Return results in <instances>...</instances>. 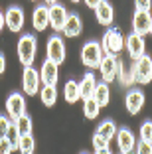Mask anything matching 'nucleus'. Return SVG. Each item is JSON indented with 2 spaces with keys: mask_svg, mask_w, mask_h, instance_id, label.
Wrapping results in <instances>:
<instances>
[{
  "mask_svg": "<svg viewBox=\"0 0 152 154\" xmlns=\"http://www.w3.org/2000/svg\"><path fill=\"white\" fill-rule=\"evenodd\" d=\"M18 59L22 65H32L34 59H36V51H38V42L36 36L32 34H24L22 38L18 40Z\"/></svg>",
  "mask_w": 152,
  "mask_h": 154,
  "instance_id": "1",
  "label": "nucleus"
},
{
  "mask_svg": "<svg viewBox=\"0 0 152 154\" xmlns=\"http://www.w3.org/2000/svg\"><path fill=\"white\" fill-rule=\"evenodd\" d=\"M103 55H105V51H103V48H101L99 42H87L83 45V50H81V61H83L85 67L93 69V67H99Z\"/></svg>",
  "mask_w": 152,
  "mask_h": 154,
  "instance_id": "2",
  "label": "nucleus"
},
{
  "mask_svg": "<svg viewBox=\"0 0 152 154\" xmlns=\"http://www.w3.org/2000/svg\"><path fill=\"white\" fill-rule=\"evenodd\" d=\"M101 48H103L105 54H113V55L119 54V51L125 48V38H123L121 30H116V28H109L107 32H105V36H103Z\"/></svg>",
  "mask_w": 152,
  "mask_h": 154,
  "instance_id": "3",
  "label": "nucleus"
},
{
  "mask_svg": "<svg viewBox=\"0 0 152 154\" xmlns=\"http://www.w3.org/2000/svg\"><path fill=\"white\" fill-rule=\"evenodd\" d=\"M134 77H136V83L140 85H146V83L152 81V57L146 54H142L140 57L134 59Z\"/></svg>",
  "mask_w": 152,
  "mask_h": 154,
  "instance_id": "4",
  "label": "nucleus"
},
{
  "mask_svg": "<svg viewBox=\"0 0 152 154\" xmlns=\"http://www.w3.org/2000/svg\"><path fill=\"white\" fill-rule=\"evenodd\" d=\"M99 71H101L105 83H113L116 79V71H119V57L113 54H105L99 63Z\"/></svg>",
  "mask_w": 152,
  "mask_h": 154,
  "instance_id": "5",
  "label": "nucleus"
},
{
  "mask_svg": "<svg viewBox=\"0 0 152 154\" xmlns=\"http://www.w3.org/2000/svg\"><path fill=\"white\" fill-rule=\"evenodd\" d=\"M45 59H51L54 63L61 65L63 59H65V44L59 36H51L48 40V45H45Z\"/></svg>",
  "mask_w": 152,
  "mask_h": 154,
  "instance_id": "6",
  "label": "nucleus"
},
{
  "mask_svg": "<svg viewBox=\"0 0 152 154\" xmlns=\"http://www.w3.org/2000/svg\"><path fill=\"white\" fill-rule=\"evenodd\" d=\"M40 73L32 65H24V73H22V89L26 95H36L40 93Z\"/></svg>",
  "mask_w": 152,
  "mask_h": 154,
  "instance_id": "7",
  "label": "nucleus"
},
{
  "mask_svg": "<svg viewBox=\"0 0 152 154\" xmlns=\"http://www.w3.org/2000/svg\"><path fill=\"white\" fill-rule=\"evenodd\" d=\"M26 113V101H24L22 93H10L6 99V115L10 119H18L20 115Z\"/></svg>",
  "mask_w": 152,
  "mask_h": 154,
  "instance_id": "8",
  "label": "nucleus"
},
{
  "mask_svg": "<svg viewBox=\"0 0 152 154\" xmlns=\"http://www.w3.org/2000/svg\"><path fill=\"white\" fill-rule=\"evenodd\" d=\"M4 22H6V28L10 32H20L24 28V10L20 6H10L4 14Z\"/></svg>",
  "mask_w": 152,
  "mask_h": 154,
  "instance_id": "9",
  "label": "nucleus"
},
{
  "mask_svg": "<svg viewBox=\"0 0 152 154\" xmlns=\"http://www.w3.org/2000/svg\"><path fill=\"white\" fill-rule=\"evenodd\" d=\"M150 22H152L150 12H146V10H134V16H132L134 34H138V36L144 38L148 32H150Z\"/></svg>",
  "mask_w": 152,
  "mask_h": 154,
  "instance_id": "10",
  "label": "nucleus"
},
{
  "mask_svg": "<svg viewBox=\"0 0 152 154\" xmlns=\"http://www.w3.org/2000/svg\"><path fill=\"white\" fill-rule=\"evenodd\" d=\"M65 20H67V10H65V6L59 4V2L49 4V26L54 28L55 32H61V30H63Z\"/></svg>",
  "mask_w": 152,
  "mask_h": 154,
  "instance_id": "11",
  "label": "nucleus"
},
{
  "mask_svg": "<svg viewBox=\"0 0 152 154\" xmlns=\"http://www.w3.org/2000/svg\"><path fill=\"white\" fill-rule=\"evenodd\" d=\"M125 45H126V51H129V55L132 59L140 57V55L144 54V50H146V44H144V38L138 36V34H129L125 40Z\"/></svg>",
  "mask_w": 152,
  "mask_h": 154,
  "instance_id": "12",
  "label": "nucleus"
},
{
  "mask_svg": "<svg viewBox=\"0 0 152 154\" xmlns=\"http://www.w3.org/2000/svg\"><path fill=\"white\" fill-rule=\"evenodd\" d=\"M116 144H119V150H121L123 154H129L134 150V144H136V140H134V134L130 132V128L123 127V128H116Z\"/></svg>",
  "mask_w": 152,
  "mask_h": 154,
  "instance_id": "13",
  "label": "nucleus"
},
{
  "mask_svg": "<svg viewBox=\"0 0 152 154\" xmlns=\"http://www.w3.org/2000/svg\"><path fill=\"white\" fill-rule=\"evenodd\" d=\"M57 67L59 65L54 63L51 59H45L42 69H40V81L44 83V85H55V83H57V77H59Z\"/></svg>",
  "mask_w": 152,
  "mask_h": 154,
  "instance_id": "14",
  "label": "nucleus"
},
{
  "mask_svg": "<svg viewBox=\"0 0 152 154\" xmlns=\"http://www.w3.org/2000/svg\"><path fill=\"white\" fill-rule=\"evenodd\" d=\"M125 105H126V111H129L130 115H138L144 107V93L140 89H130L129 93H126Z\"/></svg>",
  "mask_w": 152,
  "mask_h": 154,
  "instance_id": "15",
  "label": "nucleus"
},
{
  "mask_svg": "<svg viewBox=\"0 0 152 154\" xmlns=\"http://www.w3.org/2000/svg\"><path fill=\"white\" fill-rule=\"evenodd\" d=\"M32 24L38 32H44L49 24V6H36V10L32 14Z\"/></svg>",
  "mask_w": 152,
  "mask_h": 154,
  "instance_id": "16",
  "label": "nucleus"
},
{
  "mask_svg": "<svg viewBox=\"0 0 152 154\" xmlns=\"http://www.w3.org/2000/svg\"><path fill=\"white\" fill-rule=\"evenodd\" d=\"M81 30H83V22H81L79 14H67V20H65V24H63L61 32L65 34L67 38H75V36L81 34Z\"/></svg>",
  "mask_w": 152,
  "mask_h": 154,
  "instance_id": "17",
  "label": "nucleus"
},
{
  "mask_svg": "<svg viewBox=\"0 0 152 154\" xmlns=\"http://www.w3.org/2000/svg\"><path fill=\"white\" fill-rule=\"evenodd\" d=\"M95 16H97V22L99 24H103V26H111L113 18H115V10H113L111 2L103 0V2L95 8Z\"/></svg>",
  "mask_w": 152,
  "mask_h": 154,
  "instance_id": "18",
  "label": "nucleus"
},
{
  "mask_svg": "<svg viewBox=\"0 0 152 154\" xmlns=\"http://www.w3.org/2000/svg\"><path fill=\"white\" fill-rule=\"evenodd\" d=\"M95 85H97V81H95V75H93L91 71L85 73V75H83V79H81V83H79V97H81V99H87V97L93 95Z\"/></svg>",
  "mask_w": 152,
  "mask_h": 154,
  "instance_id": "19",
  "label": "nucleus"
},
{
  "mask_svg": "<svg viewBox=\"0 0 152 154\" xmlns=\"http://www.w3.org/2000/svg\"><path fill=\"white\" fill-rule=\"evenodd\" d=\"M116 77H119L121 85H125V87H130V85H134V83H136L134 69H132V67H126L121 59H119V71H116Z\"/></svg>",
  "mask_w": 152,
  "mask_h": 154,
  "instance_id": "20",
  "label": "nucleus"
},
{
  "mask_svg": "<svg viewBox=\"0 0 152 154\" xmlns=\"http://www.w3.org/2000/svg\"><path fill=\"white\" fill-rule=\"evenodd\" d=\"M40 99L45 107H54L55 101H57V89H55V85H42Z\"/></svg>",
  "mask_w": 152,
  "mask_h": 154,
  "instance_id": "21",
  "label": "nucleus"
},
{
  "mask_svg": "<svg viewBox=\"0 0 152 154\" xmlns=\"http://www.w3.org/2000/svg\"><path fill=\"white\" fill-rule=\"evenodd\" d=\"M93 97L97 99V103L101 105V107H107L109 101H111V91H109V85L107 83H97L95 85V91H93Z\"/></svg>",
  "mask_w": 152,
  "mask_h": 154,
  "instance_id": "22",
  "label": "nucleus"
},
{
  "mask_svg": "<svg viewBox=\"0 0 152 154\" xmlns=\"http://www.w3.org/2000/svg\"><path fill=\"white\" fill-rule=\"evenodd\" d=\"M63 99L67 103H77L79 101V83L69 79V81L63 85Z\"/></svg>",
  "mask_w": 152,
  "mask_h": 154,
  "instance_id": "23",
  "label": "nucleus"
},
{
  "mask_svg": "<svg viewBox=\"0 0 152 154\" xmlns=\"http://www.w3.org/2000/svg\"><path fill=\"white\" fill-rule=\"evenodd\" d=\"M16 148H18L20 152H24V154H32L34 150H36V142H34V136H32V132H30V134H20V136H18Z\"/></svg>",
  "mask_w": 152,
  "mask_h": 154,
  "instance_id": "24",
  "label": "nucleus"
},
{
  "mask_svg": "<svg viewBox=\"0 0 152 154\" xmlns=\"http://www.w3.org/2000/svg\"><path fill=\"white\" fill-rule=\"evenodd\" d=\"M14 127H16V132H18V136L20 134H30L32 132V119L28 117L26 113L24 115H20L18 119H14Z\"/></svg>",
  "mask_w": 152,
  "mask_h": 154,
  "instance_id": "25",
  "label": "nucleus"
},
{
  "mask_svg": "<svg viewBox=\"0 0 152 154\" xmlns=\"http://www.w3.org/2000/svg\"><path fill=\"white\" fill-rule=\"evenodd\" d=\"M85 103H83V113H85L87 119H95L99 117V111H101V105L97 103V99H95L93 95L87 97V99H83Z\"/></svg>",
  "mask_w": 152,
  "mask_h": 154,
  "instance_id": "26",
  "label": "nucleus"
},
{
  "mask_svg": "<svg viewBox=\"0 0 152 154\" xmlns=\"http://www.w3.org/2000/svg\"><path fill=\"white\" fill-rule=\"evenodd\" d=\"M95 132H99L101 136H105V138H109V140H111L113 136L116 134V125L111 121V119H107V121H103L101 125H99Z\"/></svg>",
  "mask_w": 152,
  "mask_h": 154,
  "instance_id": "27",
  "label": "nucleus"
},
{
  "mask_svg": "<svg viewBox=\"0 0 152 154\" xmlns=\"http://www.w3.org/2000/svg\"><path fill=\"white\" fill-rule=\"evenodd\" d=\"M109 142H111L109 138L101 136L99 132H95V136H93V148H95V152H111Z\"/></svg>",
  "mask_w": 152,
  "mask_h": 154,
  "instance_id": "28",
  "label": "nucleus"
},
{
  "mask_svg": "<svg viewBox=\"0 0 152 154\" xmlns=\"http://www.w3.org/2000/svg\"><path fill=\"white\" fill-rule=\"evenodd\" d=\"M140 140L152 144V121H144L140 125Z\"/></svg>",
  "mask_w": 152,
  "mask_h": 154,
  "instance_id": "29",
  "label": "nucleus"
},
{
  "mask_svg": "<svg viewBox=\"0 0 152 154\" xmlns=\"http://www.w3.org/2000/svg\"><path fill=\"white\" fill-rule=\"evenodd\" d=\"M16 150V144L10 140L8 136H0V154H8Z\"/></svg>",
  "mask_w": 152,
  "mask_h": 154,
  "instance_id": "30",
  "label": "nucleus"
},
{
  "mask_svg": "<svg viewBox=\"0 0 152 154\" xmlns=\"http://www.w3.org/2000/svg\"><path fill=\"white\" fill-rule=\"evenodd\" d=\"M10 127H12V121H10V117L0 115V136H6V134H8Z\"/></svg>",
  "mask_w": 152,
  "mask_h": 154,
  "instance_id": "31",
  "label": "nucleus"
},
{
  "mask_svg": "<svg viewBox=\"0 0 152 154\" xmlns=\"http://www.w3.org/2000/svg\"><path fill=\"white\" fill-rule=\"evenodd\" d=\"M152 8V0H134V10H146L150 12Z\"/></svg>",
  "mask_w": 152,
  "mask_h": 154,
  "instance_id": "32",
  "label": "nucleus"
},
{
  "mask_svg": "<svg viewBox=\"0 0 152 154\" xmlns=\"http://www.w3.org/2000/svg\"><path fill=\"white\" fill-rule=\"evenodd\" d=\"M134 150H136V152H152V144L150 142H144V140H138L136 142V144H134Z\"/></svg>",
  "mask_w": 152,
  "mask_h": 154,
  "instance_id": "33",
  "label": "nucleus"
},
{
  "mask_svg": "<svg viewBox=\"0 0 152 154\" xmlns=\"http://www.w3.org/2000/svg\"><path fill=\"white\" fill-rule=\"evenodd\" d=\"M101 2H103V0H85V4L89 6V8H93V10L97 8V6L101 4Z\"/></svg>",
  "mask_w": 152,
  "mask_h": 154,
  "instance_id": "34",
  "label": "nucleus"
},
{
  "mask_svg": "<svg viewBox=\"0 0 152 154\" xmlns=\"http://www.w3.org/2000/svg\"><path fill=\"white\" fill-rule=\"evenodd\" d=\"M4 69H6V57L2 54H0V75L4 73Z\"/></svg>",
  "mask_w": 152,
  "mask_h": 154,
  "instance_id": "35",
  "label": "nucleus"
},
{
  "mask_svg": "<svg viewBox=\"0 0 152 154\" xmlns=\"http://www.w3.org/2000/svg\"><path fill=\"white\" fill-rule=\"evenodd\" d=\"M6 26V22H4V12L0 10V32H2V28Z\"/></svg>",
  "mask_w": 152,
  "mask_h": 154,
  "instance_id": "36",
  "label": "nucleus"
},
{
  "mask_svg": "<svg viewBox=\"0 0 152 154\" xmlns=\"http://www.w3.org/2000/svg\"><path fill=\"white\" fill-rule=\"evenodd\" d=\"M45 2H48V4H54V2H55V0H45Z\"/></svg>",
  "mask_w": 152,
  "mask_h": 154,
  "instance_id": "37",
  "label": "nucleus"
},
{
  "mask_svg": "<svg viewBox=\"0 0 152 154\" xmlns=\"http://www.w3.org/2000/svg\"><path fill=\"white\" fill-rule=\"evenodd\" d=\"M148 34H152V22H150V32H148Z\"/></svg>",
  "mask_w": 152,
  "mask_h": 154,
  "instance_id": "38",
  "label": "nucleus"
},
{
  "mask_svg": "<svg viewBox=\"0 0 152 154\" xmlns=\"http://www.w3.org/2000/svg\"><path fill=\"white\" fill-rule=\"evenodd\" d=\"M71 2H81V0H71Z\"/></svg>",
  "mask_w": 152,
  "mask_h": 154,
  "instance_id": "39",
  "label": "nucleus"
}]
</instances>
